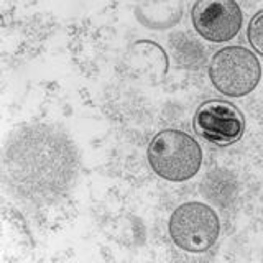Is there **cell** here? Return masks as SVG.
<instances>
[{
    "instance_id": "1",
    "label": "cell",
    "mask_w": 263,
    "mask_h": 263,
    "mask_svg": "<svg viewBox=\"0 0 263 263\" xmlns=\"http://www.w3.org/2000/svg\"><path fill=\"white\" fill-rule=\"evenodd\" d=\"M146 158L155 175L171 183H183L197 175L202 164V150L191 135L168 128L152 138Z\"/></svg>"
},
{
    "instance_id": "4",
    "label": "cell",
    "mask_w": 263,
    "mask_h": 263,
    "mask_svg": "<svg viewBox=\"0 0 263 263\" xmlns=\"http://www.w3.org/2000/svg\"><path fill=\"white\" fill-rule=\"evenodd\" d=\"M193 127L205 142L227 146L242 138L245 120L242 112L234 104L226 101H208L196 110Z\"/></svg>"
},
{
    "instance_id": "2",
    "label": "cell",
    "mask_w": 263,
    "mask_h": 263,
    "mask_svg": "<svg viewBox=\"0 0 263 263\" xmlns=\"http://www.w3.org/2000/svg\"><path fill=\"white\" fill-rule=\"evenodd\" d=\"M209 78L220 94L243 97L258 86L261 66L258 58L243 46H227L212 56Z\"/></svg>"
},
{
    "instance_id": "3",
    "label": "cell",
    "mask_w": 263,
    "mask_h": 263,
    "mask_svg": "<svg viewBox=\"0 0 263 263\" xmlns=\"http://www.w3.org/2000/svg\"><path fill=\"white\" fill-rule=\"evenodd\" d=\"M170 237L181 250L204 253L216 243L220 222L216 211L204 202H184L170 217Z\"/></svg>"
},
{
    "instance_id": "5",
    "label": "cell",
    "mask_w": 263,
    "mask_h": 263,
    "mask_svg": "<svg viewBox=\"0 0 263 263\" xmlns=\"http://www.w3.org/2000/svg\"><path fill=\"white\" fill-rule=\"evenodd\" d=\"M191 18L196 31L204 40L224 43L240 31L243 15L232 0H201L193 5Z\"/></svg>"
},
{
    "instance_id": "6",
    "label": "cell",
    "mask_w": 263,
    "mask_h": 263,
    "mask_svg": "<svg viewBox=\"0 0 263 263\" xmlns=\"http://www.w3.org/2000/svg\"><path fill=\"white\" fill-rule=\"evenodd\" d=\"M247 36H249L252 48L263 56V10L253 15L247 28Z\"/></svg>"
}]
</instances>
